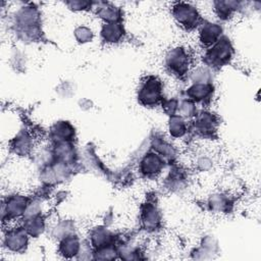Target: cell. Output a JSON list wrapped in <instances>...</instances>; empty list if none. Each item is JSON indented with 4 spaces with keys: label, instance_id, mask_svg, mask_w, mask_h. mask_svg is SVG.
<instances>
[{
    "label": "cell",
    "instance_id": "1",
    "mask_svg": "<svg viewBox=\"0 0 261 261\" xmlns=\"http://www.w3.org/2000/svg\"><path fill=\"white\" fill-rule=\"evenodd\" d=\"M41 14L39 9L28 4L13 14V27L17 38L23 42H36L41 39Z\"/></svg>",
    "mask_w": 261,
    "mask_h": 261
},
{
    "label": "cell",
    "instance_id": "2",
    "mask_svg": "<svg viewBox=\"0 0 261 261\" xmlns=\"http://www.w3.org/2000/svg\"><path fill=\"white\" fill-rule=\"evenodd\" d=\"M138 102L144 107H155L163 100V86L160 79L155 75L145 76L138 88Z\"/></svg>",
    "mask_w": 261,
    "mask_h": 261
},
{
    "label": "cell",
    "instance_id": "3",
    "mask_svg": "<svg viewBox=\"0 0 261 261\" xmlns=\"http://www.w3.org/2000/svg\"><path fill=\"white\" fill-rule=\"evenodd\" d=\"M234 49L230 40L222 36L216 43L209 47L204 56L205 65L210 68H220L228 64L233 58Z\"/></svg>",
    "mask_w": 261,
    "mask_h": 261
},
{
    "label": "cell",
    "instance_id": "4",
    "mask_svg": "<svg viewBox=\"0 0 261 261\" xmlns=\"http://www.w3.org/2000/svg\"><path fill=\"white\" fill-rule=\"evenodd\" d=\"M191 64V56L186 48L174 47L166 53L164 57V65L167 71L174 76L181 77L189 72Z\"/></svg>",
    "mask_w": 261,
    "mask_h": 261
},
{
    "label": "cell",
    "instance_id": "5",
    "mask_svg": "<svg viewBox=\"0 0 261 261\" xmlns=\"http://www.w3.org/2000/svg\"><path fill=\"white\" fill-rule=\"evenodd\" d=\"M171 14L176 23L185 30H193L202 23L198 9L191 3H174L171 7Z\"/></svg>",
    "mask_w": 261,
    "mask_h": 261
},
{
    "label": "cell",
    "instance_id": "6",
    "mask_svg": "<svg viewBox=\"0 0 261 261\" xmlns=\"http://www.w3.org/2000/svg\"><path fill=\"white\" fill-rule=\"evenodd\" d=\"M30 200L31 199L29 197L21 194H12L7 196L3 200L1 207L2 222L4 223L5 221L23 217Z\"/></svg>",
    "mask_w": 261,
    "mask_h": 261
},
{
    "label": "cell",
    "instance_id": "7",
    "mask_svg": "<svg viewBox=\"0 0 261 261\" xmlns=\"http://www.w3.org/2000/svg\"><path fill=\"white\" fill-rule=\"evenodd\" d=\"M29 233L22 226L9 228L3 236V247L12 253H22L29 246Z\"/></svg>",
    "mask_w": 261,
    "mask_h": 261
},
{
    "label": "cell",
    "instance_id": "8",
    "mask_svg": "<svg viewBox=\"0 0 261 261\" xmlns=\"http://www.w3.org/2000/svg\"><path fill=\"white\" fill-rule=\"evenodd\" d=\"M140 220L144 230L149 232L158 230L161 226L162 217L157 205L150 202L145 203L141 209Z\"/></svg>",
    "mask_w": 261,
    "mask_h": 261
},
{
    "label": "cell",
    "instance_id": "9",
    "mask_svg": "<svg viewBox=\"0 0 261 261\" xmlns=\"http://www.w3.org/2000/svg\"><path fill=\"white\" fill-rule=\"evenodd\" d=\"M194 130L201 136H212L218 126V119L215 114L208 110L197 111L193 121Z\"/></svg>",
    "mask_w": 261,
    "mask_h": 261
},
{
    "label": "cell",
    "instance_id": "10",
    "mask_svg": "<svg viewBox=\"0 0 261 261\" xmlns=\"http://www.w3.org/2000/svg\"><path fill=\"white\" fill-rule=\"evenodd\" d=\"M165 165V160L156 152L146 153L139 162V170L145 177H154L161 173Z\"/></svg>",
    "mask_w": 261,
    "mask_h": 261
},
{
    "label": "cell",
    "instance_id": "11",
    "mask_svg": "<svg viewBox=\"0 0 261 261\" xmlns=\"http://www.w3.org/2000/svg\"><path fill=\"white\" fill-rule=\"evenodd\" d=\"M223 29L217 22L202 21L199 25V42L203 47H211L222 37Z\"/></svg>",
    "mask_w": 261,
    "mask_h": 261
},
{
    "label": "cell",
    "instance_id": "12",
    "mask_svg": "<svg viewBox=\"0 0 261 261\" xmlns=\"http://www.w3.org/2000/svg\"><path fill=\"white\" fill-rule=\"evenodd\" d=\"M75 137L74 126L66 120H59L54 122L49 130V138L54 143L58 142H72Z\"/></svg>",
    "mask_w": 261,
    "mask_h": 261
},
{
    "label": "cell",
    "instance_id": "13",
    "mask_svg": "<svg viewBox=\"0 0 261 261\" xmlns=\"http://www.w3.org/2000/svg\"><path fill=\"white\" fill-rule=\"evenodd\" d=\"M93 8L96 9V14L104 22H120L122 20L121 9L110 2H94Z\"/></svg>",
    "mask_w": 261,
    "mask_h": 261
},
{
    "label": "cell",
    "instance_id": "14",
    "mask_svg": "<svg viewBox=\"0 0 261 261\" xmlns=\"http://www.w3.org/2000/svg\"><path fill=\"white\" fill-rule=\"evenodd\" d=\"M34 146V140L31 134L25 130L21 129L18 134L11 140L10 142V149L11 151L17 156H28L32 153Z\"/></svg>",
    "mask_w": 261,
    "mask_h": 261
},
{
    "label": "cell",
    "instance_id": "15",
    "mask_svg": "<svg viewBox=\"0 0 261 261\" xmlns=\"http://www.w3.org/2000/svg\"><path fill=\"white\" fill-rule=\"evenodd\" d=\"M214 93V86L212 83L206 84H192L186 91L187 98L196 103H205L209 101Z\"/></svg>",
    "mask_w": 261,
    "mask_h": 261
},
{
    "label": "cell",
    "instance_id": "16",
    "mask_svg": "<svg viewBox=\"0 0 261 261\" xmlns=\"http://www.w3.org/2000/svg\"><path fill=\"white\" fill-rule=\"evenodd\" d=\"M125 31L122 22H104L101 27L100 37L106 44H117L124 37Z\"/></svg>",
    "mask_w": 261,
    "mask_h": 261
},
{
    "label": "cell",
    "instance_id": "17",
    "mask_svg": "<svg viewBox=\"0 0 261 261\" xmlns=\"http://www.w3.org/2000/svg\"><path fill=\"white\" fill-rule=\"evenodd\" d=\"M55 161L65 164H73L76 159V151L72 142H58L54 143L52 148Z\"/></svg>",
    "mask_w": 261,
    "mask_h": 261
},
{
    "label": "cell",
    "instance_id": "18",
    "mask_svg": "<svg viewBox=\"0 0 261 261\" xmlns=\"http://www.w3.org/2000/svg\"><path fill=\"white\" fill-rule=\"evenodd\" d=\"M81 245L82 241L75 233L68 234L59 240L58 253L65 259L75 258L80 252Z\"/></svg>",
    "mask_w": 261,
    "mask_h": 261
},
{
    "label": "cell",
    "instance_id": "19",
    "mask_svg": "<svg viewBox=\"0 0 261 261\" xmlns=\"http://www.w3.org/2000/svg\"><path fill=\"white\" fill-rule=\"evenodd\" d=\"M218 251V243L213 236H206L202 239L200 246L192 252V258L198 260L211 259Z\"/></svg>",
    "mask_w": 261,
    "mask_h": 261
},
{
    "label": "cell",
    "instance_id": "20",
    "mask_svg": "<svg viewBox=\"0 0 261 261\" xmlns=\"http://www.w3.org/2000/svg\"><path fill=\"white\" fill-rule=\"evenodd\" d=\"M113 241H114V234L105 225L95 226L90 231L89 242L92 245L94 250L105 245L113 244Z\"/></svg>",
    "mask_w": 261,
    "mask_h": 261
},
{
    "label": "cell",
    "instance_id": "21",
    "mask_svg": "<svg viewBox=\"0 0 261 261\" xmlns=\"http://www.w3.org/2000/svg\"><path fill=\"white\" fill-rule=\"evenodd\" d=\"M207 204L209 209L213 212L227 213L231 210L233 201L227 194L218 192L209 196Z\"/></svg>",
    "mask_w": 261,
    "mask_h": 261
},
{
    "label": "cell",
    "instance_id": "22",
    "mask_svg": "<svg viewBox=\"0 0 261 261\" xmlns=\"http://www.w3.org/2000/svg\"><path fill=\"white\" fill-rule=\"evenodd\" d=\"M151 148L165 161H173L176 158V149L162 137L155 136L151 141Z\"/></svg>",
    "mask_w": 261,
    "mask_h": 261
},
{
    "label": "cell",
    "instance_id": "23",
    "mask_svg": "<svg viewBox=\"0 0 261 261\" xmlns=\"http://www.w3.org/2000/svg\"><path fill=\"white\" fill-rule=\"evenodd\" d=\"M214 12L221 20H227L231 15L242 8V2L238 1H214Z\"/></svg>",
    "mask_w": 261,
    "mask_h": 261
},
{
    "label": "cell",
    "instance_id": "24",
    "mask_svg": "<svg viewBox=\"0 0 261 261\" xmlns=\"http://www.w3.org/2000/svg\"><path fill=\"white\" fill-rule=\"evenodd\" d=\"M24 230L32 238H38L45 230V220L42 215L22 218V225Z\"/></svg>",
    "mask_w": 261,
    "mask_h": 261
},
{
    "label": "cell",
    "instance_id": "25",
    "mask_svg": "<svg viewBox=\"0 0 261 261\" xmlns=\"http://www.w3.org/2000/svg\"><path fill=\"white\" fill-rule=\"evenodd\" d=\"M167 129L170 135V137L174 139L182 138L188 133V125L186 122V119L178 115H172L169 116L168 123H167Z\"/></svg>",
    "mask_w": 261,
    "mask_h": 261
},
{
    "label": "cell",
    "instance_id": "26",
    "mask_svg": "<svg viewBox=\"0 0 261 261\" xmlns=\"http://www.w3.org/2000/svg\"><path fill=\"white\" fill-rule=\"evenodd\" d=\"M186 175L184 174V171L178 168H173L170 170L169 174L165 178V187L169 189L172 192L180 191L185 189L187 182H186Z\"/></svg>",
    "mask_w": 261,
    "mask_h": 261
},
{
    "label": "cell",
    "instance_id": "27",
    "mask_svg": "<svg viewBox=\"0 0 261 261\" xmlns=\"http://www.w3.org/2000/svg\"><path fill=\"white\" fill-rule=\"evenodd\" d=\"M212 68H210L207 65H202L194 68L189 75V79L191 80L192 84H206V83H212L213 74H212Z\"/></svg>",
    "mask_w": 261,
    "mask_h": 261
},
{
    "label": "cell",
    "instance_id": "28",
    "mask_svg": "<svg viewBox=\"0 0 261 261\" xmlns=\"http://www.w3.org/2000/svg\"><path fill=\"white\" fill-rule=\"evenodd\" d=\"M196 113H197V108H196V104L193 101H191L188 98H182L178 100V105H177V110L175 115H178L184 119H191V118H194Z\"/></svg>",
    "mask_w": 261,
    "mask_h": 261
},
{
    "label": "cell",
    "instance_id": "29",
    "mask_svg": "<svg viewBox=\"0 0 261 261\" xmlns=\"http://www.w3.org/2000/svg\"><path fill=\"white\" fill-rule=\"evenodd\" d=\"M74 233V223L71 220H60L57 222L51 230V234L53 238L57 240H61L62 238Z\"/></svg>",
    "mask_w": 261,
    "mask_h": 261
},
{
    "label": "cell",
    "instance_id": "30",
    "mask_svg": "<svg viewBox=\"0 0 261 261\" xmlns=\"http://www.w3.org/2000/svg\"><path fill=\"white\" fill-rule=\"evenodd\" d=\"M118 257L117 248L113 244L105 245L94 250L93 259L96 260H113Z\"/></svg>",
    "mask_w": 261,
    "mask_h": 261
},
{
    "label": "cell",
    "instance_id": "31",
    "mask_svg": "<svg viewBox=\"0 0 261 261\" xmlns=\"http://www.w3.org/2000/svg\"><path fill=\"white\" fill-rule=\"evenodd\" d=\"M73 36L77 43L86 44L93 40L94 33L90 28H88L86 25H79L77 28L74 29Z\"/></svg>",
    "mask_w": 261,
    "mask_h": 261
},
{
    "label": "cell",
    "instance_id": "32",
    "mask_svg": "<svg viewBox=\"0 0 261 261\" xmlns=\"http://www.w3.org/2000/svg\"><path fill=\"white\" fill-rule=\"evenodd\" d=\"M42 201L41 199L35 198V199H31L28 207L25 209V212L23 214L22 218H28V217H33V216H38L42 214Z\"/></svg>",
    "mask_w": 261,
    "mask_h": 261
},
{
    "label": "cell",
    "instance_id": "33",
    "mask_svg": "<svg viewBox=\"0 0 261 261\" xmlns=\"http://www.w3.org/2000/svg\"><path fill=\"white\" fill-rule=\"evenodd\" d=\"M65 5L72 11H88L91 10L94 6V2L85 1V0H69L65 2Z\"/></svg>",
    "mask_w": 261,
    "mask_h": 261
},
{
    "label": "cell",
    "instance_id": "34",
    "mask_svg": "<svg viewBox=\"0 0 261 261\" xmlns=\"http://www.w3.org/2000/svg\"><path fill=\"white\" fill-rule=\"evenodd\" d=\"M195 166L199 171H208L213 166V160L206 154H201L195 161Z\"/></svg>",
    "mask_w": 261,
    "mask_h": 261
},
{
    "label": "cell",
    "instance_id": "35",
    "mask_svg": "<svg viewBox=\"0 0 261 261\" xmlns=\"http://www.w3.org/2000/svg\"><path fill=\"white\" fill-rule=\"evenodd\" d=\"M177 105H178V100L175 98H170V99H163L161 102V106L163 111L169 115H175L176 110H177Z\"/></svg>",
    "mask_w": 261,
    "mask_h": 261
},
{
    "label": "cell",
    "instance_id": "36",
    "mask_svg": "<svg viewBox=\"0 0 261 261\" xmlns=\"http://www.w3.org/2000/svg\"><path fill=\"white\" fill-rule=\"evenodd\" d=\"M93 254L94 251L90 242H82L80 252L75 258L79 260H89L93 259Z\"/></svg>",
    "mask_w": 261,
    "mask_h": 261
}]
</instances>
